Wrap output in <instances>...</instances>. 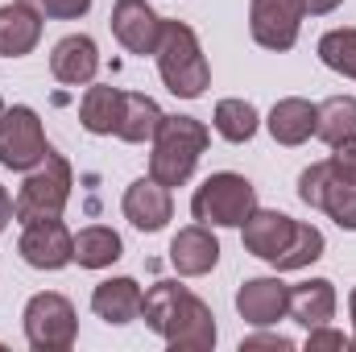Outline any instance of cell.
Masks as SVG:
<instances>
[{
  "label": "cell",
  "mask_w": 356,
  "mask_h": 352,
  "mask_svg": "<svg viewBox=\"0 0 356 352\" xmlns=\"http://www.w3.org/2000/svg\"><path fill=\"white\" fill-rule=\"evenodd\" d=\"M216 262H220V241L211 237L207 224H191L170 241V265L182 278H203L216 269Z\"/></svg>",
  "instance_id": "cell-15"
},
{
  "label": "cell",
  "mask_w": 356,
  "mask_h": 352,
  "mask_svg": "<svg viewBox=\"0 0 356 352\" xmlns=\"http://www.w3.org/2000/svg\"><path fill=\"white\" fill-rule=\"evenodd\" d=\"M257 211V191L245 175L220 170L211 175L191 199V216L199 224H216V228H245V220Z\"/></svg>",
  "instance_id": "cell-5"
},
{
  "label": "cell",
  "mask_w": 356,
  "mask_h": 352,
  "mask_svg": "<svg viewBox=\"0 0 356 352\" xmlns=\"http://www.w3.org/2000/svg\"><path fill=\"white\" fill-rule=\"evenodd\" d=\"M50 71H54V79L67 83V88L91 83L95 71H99V50H95V42H91L88 33L63 38V42L54 46V54H50Z\"/></svg>",
  "instance_id": "cell-16"
},
{
  "label": "cell",
  "mask_w": 356,
  "mask_h": 352,
  "mask_svg": "<svg viewBox=\"0 0 356 352\" xmlns=\"http://www.w3.org/2000/svg\"><path fill=\"white\" fill-rule=\"evenodd\" d=\"M124 220L137 228V232H162L166 220L175 216V199H170V186H162L158 178H137L129 191H124Z\"/></svg>",
  "instance_id": "cell-13"
},
{
  "label": "cell",
  "mask_w": 356,
  "mask_h": 352,
  "mask_svg": "<svg viewBox=\"0 0 356 352\" xmlns=\"http://www.w3.org/2000/svg\"><path fill=\"white\" fill-rule=\"evenodd\" d=\"M327 166H332L340 178H353V182H356V137H353V141H340V145H332V158H327Z\"/></svg>",
  "instance_id": "cell-29"
},
{
  "label": "cell",
  "mask_w": 356,
  "mask_h": 352,
  "mask_svg": "<svg viewBox=\"0 0 356 352\" xmlns=\"http://www.w3.org/2000/svg\"><path fill=\"white\" fill-rule=\"evenodd\" d=\"M302 0H253L249 8V33L266 50H290L302 29Z\"/></svg>",
  "instance_id": "cell-10"
},
{
  "label": "cell",
  "mask_w": 356,
  "mask_h": 352,
  "mask_svg": "<svg viewBox=\"0 0 356 352\" xmlns=\"http://www.w3.org/2000/svg\"><path fill=\"white\" fill-rule=\"evenodd\" d=\"M33 13H42V17H50V21H75V17H83L91 8V0H25Z\"/></svg>",
  "instance_id": "cell-27"
},
{
  "label": "cell",
  "mask_w": 356,
  "mask_h": 352,
  "mask_svg": "<svg viewBox=\"0 0 356 352\" xmlns=\"http://www.w3.org/2000/svg\"><path fill=\"white\" fill-rule=\"evenodd\" d=\"M42 42V13H33L25 0L0 4V58H25Z\"/></svg>",
  "instance_id": "cell-17"
},
{
  "label": "cell",
  "mask_w": 356,
  "mask_h": 352,
  "mask_svg": "<svg viewBox=\"0 0 356 352\" xmlns=\"http://www.w3.org/2000/svg\"><path fill=\"white\" fill-rule=\"evenodd\" d=\"M8 220H17V216H13V199H8V191L0 186V232L8 228Z\"/></svg>",
  "instance_id": "cell-32"
},
{
  "label": "cell",
  "mask_w": 356,
  "mask_h": 352,
  "mask_svg": "<svg viewBox=\"0 0 356 352\" xmlns=\"http://www.w3.org/2000/svg\"><path fill=\"white\" fill-rule=\"evenodd\" d=\"M315 137L327 145L353 141L356 137V95H332L319 104V120H315Z\"/></svg>",
  "instance_id": "cell-23"
},
{
  "label": "cell",
  "mask_w": 356,
  "mask_h": 352,
  "mask_svg": "<svg viewBox=\"0 0 356 352\" xmlns=\"http://www.w3.org/2000/svg\"><path fill=\"white\" fill-rule=\"evenodd\" d=\"M298 199L307 207L327 211L344 232H356V182L340 178L327 162H315L298 175Z\"/></svg>",
  "instance_id": "cell-9"
},
{
  "label": "cell",
  "mask_w": 356,
  "mask_h": 352,
  "mask_svg": "<svg viewBox=\"0 0 356 352\" xmlns=\"http://www.w3.org/2000/svg\"><path fill=\"white\" fill-rule=\"evenodd\" d=\"M141 315L170 349H182V352L216 349V315H211V307L199 294H191L186 286H178V282L149 286V294L141 298Z\"/></svg>",
  "instance_id": "cell-1"
},
{
  "label": "cell",
  "mask_w": 356,
  "mask_h": 352,
  "mask_svg": "<svg viewBox=\"0 0 356 352\" xmlns=\"http://www.w3.org/2000/svg\"><path fill=\"white\" fill-rule=\"evenodd\" d=\"M253 349L290 352V349H294V340H290V336H249V340H241V352H253Z\"/></svg>",
  "instance_id": "cell-30"
},
{
  "label": "cell",
  "mask_w": 356,
  "mask_h": 352,
  "mask_svg": "<svg viewBox=\"0 0 356 352\" xmlns=\"http://www.w3.org/2000/svg\"><path fill=\"white\" fill-rule=\"evenodd\" d=\"M158 71L162 83L175 91L178 99H199L211 83V67L199 50V38L186 21H166L162 17V38H158Z\"/></svg>",
  "instance_id": "cell-3"
},
{
  "label": "cell",
  "mask_w": 356,
  "mask_h": 352,
  "mask_svg": "<svg viewBox=\"0 0 356 352\" xmlns=\"http://www.w3.org/2000/svg\"><path fill=\"white\" fill-rule=\"evenodd\" d=\"M319 58L323 67L356 79V29H332L319 38Z\"/></svg>",
  "instance_id": "cell-26"
},
{
  "label": "cell",
  "mask_w": 356,
  "mask_h": 352,
  "mask_svg": "<svg viewBox=\"0 0 356 352\" xmlns=\"http://www.w3.org/2000/svg\"><path fill=\"white\" fill-rule=\"evenodd\" d=\"M21 257L33 269H63L75 262V237L63 220H38L21 232Z\"/></svg>",
  "instance_id": "cell-11"
},
{
  "label": "cell",
  "mask_w": 356,
  "mask_h": 352,
  "mask_svg": "<svg viewBox=\"0 0 356 352\" xmlns=\"http://www.w3.org/2000/svg\"><path fill=\"white\" fill-rule=\"evenodd\" d=\"M71 199V166L67 158H58L50 150V158L33 170H25V182L13 199V216L21 224H38V220H63V207Z\"/></svg>",
  "instance_id": "cell-6"
},
{
  "label": "cell",
  "mask_w": 356,
  "mask_h": 352,
  "mask_svg": "<svg viewBox=\"0 0 356 352\" xmlns=\"http://www.w3.org/2000/svg\"><path fill=\"white\" fill-rule=\"evenodd\" d=\"M307 4V13H315V17H323V13H332V8H340L344 0H302Z\"/></svg>",
  "instance_id": "cell-31"
},
{
  "label": "cell",
  "mask_w": 356,
  "mask_h": 352,
  "mask_svg": "<svg viewBox=\"0 0 356 352\" xmlns=\"http://www.w3.org/2000/svg\"><path fill=\"white\" fill-rule=\"evenodd\" d=\"M120 253H124L120 237L112 228H104V224H91L75 237V262L83 269H104V265L120 262Z\"/></svg>",
  "instance_id": "cell-24"
},
{
  "label": "cell",
  "mask_w": 356,
  "mask_h": 352,
  "mask_svg": "<svg viewBox=\"0 0 356 352\" xmlns=\"http://www.w3.org/2000/svg\"><path fill=\"white\" fill-rule=\"evenodd\" d=\"M25 340L33 352H67L79 336V319H75V307L71 298L46 290V294H33L25 303Z\"/></svg>",
  "instance_id": "cell-7"
},
{
  "label": "cell",
  "mask_w": 356,
  "mask_h": 352,
  "mask_svg": "<svg viewBox=\"0 0 356 352\" xmlns=\"http://www.w3.org/2000/svg\"><path fill=\"white\" fill-rule=\"evenodd\" d=\"M353 349V336H344V332H336V328H311V336H307V352H348Z\"/></svg>",
  "instance_id": "cell-28"
},
{
  "label": "cell",
  "mask_w": 356,
  "mask_h": 352,
  "mask_svg": "<svg viewBox=\"0 0 356 352\" xmlns=\"http://www.w3.org/2000/svg\"><path fill=\"white\" fill-rule=\"evenodd\" d=\"M348 311H353V328H356V286H353V294H348ZM353 349H356V336H353Z\"/></svg>",
  "instance_id": "cell-33"
},
{
  "label": "cell",
  "mask_w": 356,
  "mask_h": 352,
  "mask_svg": "<svg viewBox=\"0 0 356 352\" xmlns=\"http://www.w3.org/2000/svg\"><path fill=\"white\" fill-rule=\"evenodd\" d=\"M166 112L149 99V95H137V91H124V116H120V129L116 137L120 141H154V133L162 129Z\"/></svg>",
  "instance_id": "cell-22"
},
{
  "label": "cell",
  "mask_w": 356,
  "mask_h": 352,
  "mask_svg": "<svg viewBox=\"0 0 356 352\" xmlns=\"http://www.w3.org/2000/svg\"><path fill=\"white\" fill-rule=\"evenodd\" d=\"M120 116H124V91L116 88H88L83 104H79V120L83 129L95 137H108L120 129Z\"/></svg>",
  "instance_id": "cell-21"
},
{
  "label": "cell",
  "mask_w": 356,
  "mask_h": 352,
  "mask_svg": "<svg viewBox=\"0 0 356 352\" xmlns=\"http://www.w3.org/2000/svg\"><path fill=\"white\" fill-rule=\"evenodd\" d=\"M211 133L203 120L195 116H166L162 129L154 133V154H149V178H158L162 186H182L195 175L203 150H207Z\"/></svg>",
  "instance_id": "cell-4"
},
{
  "label": "cell",
  "mask_w": 356,
  "mask_h": 352,
  "mask_svg": "<svg viewBox=\"0 0 356 352\" xmlns=\"http://www.w3.org/2000/svg\"><path fill=\"white\" fill-rule=\"evenodd\" d=\"M245 249L269 262L273 269H307L323 257V232L311 224H298L282 211H253L245 220Z\"/></svg>",
  "instance_id": "cell-2"
},
{
  "label": "cell",
  "mask_w": 356,
  "mask_h": 352,
  "mask_svg": "<svg viewBox=\"0 0 356 352\" xmlns=\"http://www.w3.org/2000/svg\"><path fill=\"white\" fill-rule=\"evenodd\" d=\"M50 158V141L33 108H4L0 112V166L4 170H33Z\"/></svg>",
  "instance_id": "cell-8"
},
{
  "label": "cell",
  "mask_w": 356,
  "mask_h": 352,
  "mask_svg": "<svg viewBox=\"0 0 356 352\" xmlns=\"http://www.w3.org/2000/svg\"><path fill=\"white\" fill-rule=\"evenodd\" d=\"M286 303H290V286L282 278H249L241 290H236V311L241 319H249L253 328H269L286 315Z\"/></svg>",
  "instance_id": "cell-14"
},
{
  "label": "cell",
  "mask_w": 356,
  "mask_h": 352,
  "mask_svg": "<svg viewBox=\"0 0 356 352\" xmlns=\"http://www.w3.org/2000/svg\"><path fill=\"white\" fill-rule=\"evenodd\" d=\"M141 286L133 278H108L91 290V311L104 319V323H133L141 315Z\"/></svg>",
  "instance_id": "cell-19"
},
{
  "label": "cell",
  "mask_w": 356,
  "mask_h": 352,
  "mask_svg": "<svg viewBox=\"0 0 356 352\" xmlns=\"http://www.w3.org/2000/svg\"><path fill=\"white\" fill-rule=\"evenodd\" d=\"M112 33L129 54H154L158 38H162V17L145 4V0H116L112 8Z\"/></svg>",
  "instance_id": "cell-12"
},
{
  "label": "cell",
  "mask_w": 356,
  "mask_h": 352,
  "mask_svg": "<svg viewBox=\"0 0 356 352\" xmlns=\"http://www.w3.org/2000/svg\"><path fill=\"white\" fill-rule=\"evenodd\" d=\"M315 120H319V104L290 95V99H277V104H273V112H269V133H273L277 145H302V141L315 137Z\"/></svg>",
  "instance_id": "cell-20"
},
{
  "label": "cell",
  "mask_w": 356,
  "mask_h": 352,
  "mask_svg": "<svg viewBox=\"0 0 356 352\" xmlns=\"http://www.w3.org/2000/svg\"><path fill=\"white\" fill-rule=\"evenodd\" d=\"M257 125H261V116H257V108L249 99H220L216 104V133L224 141L245 145V141H253Z\"/></svg>",
  "instance_id": "cell-25"
},
{
  "label": "cell",
  "mask_w": 356,
  "mask_h": 352,
  "mask_svg": "<svg viewBox=\"0 0 356 352\" xmlns=\"http://www.w3.org/2000/svg\"><path fill=\"white\" fill-rule=\"evenodd\" d=\"M286 315H290L294 323H302L307 332H311V328H323V323L336 315V286H332L327 278H311V282L290 286Z\"/></svg>",
  "instance_id": "cell-18"
}]
</instances>
